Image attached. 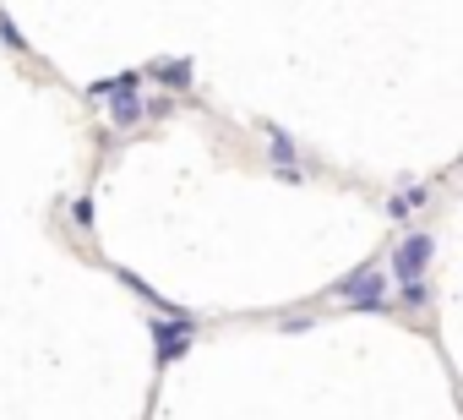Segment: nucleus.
Wrapping results in <instances>:
<instances>
[{
  "label": "nucleus",
  "instance_id": "obj_6",
  "mask_svg": "<svg viewBox=\"0 0 463 420\" xmlns=\"http://www.w3.org/2000/svg\"><path fill=\"white\" fill-rule=\"evenodd\" d=\"M142 120H147V104H142L137 93H115V99H109V126L131 131V126H142Z\"/></svg>",
  "mask_w": 463,
  "mask_h": 420
},
{
  "label": "nucleus",
  "instance_id": "obj_1",
  "mask_svg": "<svg viewBox=\"0 0 463 420\" xmlns=\"http://www.w3.org/2000/svg\"><path fill=\"white\" fill-rule=\"evenodd\" d=\"M333 295H344V306H354V311H387V273L365 262L349 279H338Z\"/></svg>",
  "mask_w": 463,
  "mask_h": 420
},
{
  "label": "nucleus",
  "instance_id": "obj_2",
  "mask_svg": "<svg viewBox=\"0 0 463 420\" xmlns=\"http://www.w3.org/2000/svg\"><path fill=\"white\" fill-rule=\"evenodd\" d=\"M191 339H196V317H153V366L158 371H169L185 349H191Z\"/></svg>",
  "mask_w": 463,
  "mask_h": 420
},
{
  "label": "nucleus",
  "instance_id": "obj_4",
  "mask_svg": "<svg viewBox=\"0 0 463 420\" xmlns=\"http://www.w3.org/2000/svg\"><path fill=\"white\" fill-rule=\"evenodd\" d=\"M262 137H268V148H273V169H279L284 180H300V153H295L289 131H284V126H273V120H262Z\"/></svg>",
  "mask_w": 463,
  "mask_h": 420
},
{
  "label": "nucleus",
  "instance_id": "obj_11",
  "mask_svg": "<svg viewBox=\"0 0 463 420\" xmlns=\"http://www.w3.org/2000/svg\"><path fill=\"white\" fill-rule=\"evenodd\" d=\"M93 219H99V214H93V196H77V202H71V224H77V230H93Z\"/></svg>",
  "mask_w": 463,
  "mask_h": 420
},
{
  "label": "nucleus",
  "instance_id": "obj_9",
  "mask_svg": "<svg viewBox=\"0 0 463 420\" xmlns=\"http://www.w3.org/2000/svg\"><path fill=\"white\" fill-rule=\"evenodd\" d=\"M0 44H6V50H17V55H28V39H23V28H17L6 12H0Z\"/></svg>",
  "mask_w": 463,
  "mask_h": 420
},
{
  "label": "nucleus",
  "instance_id": "obj_5",
  "mask_svg": "<svg viewBox=\"0 0 463 420\" xmlns=\"http://www.w3.org/2000/svg\"><path fill=\"white\" fill-rule=\"evenodd\" d=\"M142 77L164 82L169 93H185V88H191V77H196V66H191V61H153V66H147Z\"/></svg>",
  "mask_w": 463,
  "mask_h": 420
},
{
  "label": "nucleus",
  "instance_id": "obj_10",
  "mask_svg": "<svg viewBox=\"0 0 463 420\" xmlns=\"http://www.w3.org/2000/svg\"><path fill=\"white\" fill-rule=\"evenodd\" d=\"M425 295H430L425 279H398V301H403V306H425Z\"/></svg>",
  "mask_w": 463,
  "mask_h": 420
},
{
  "label": "nucleus",
  "instance_id": "obj_3",
  "mask_svg": "<svg viewBox=\"0 0 463 420\" xmlns=\"http://www.w3.org/2000/svg\"><path fill=\"white\" fill-rule=\"evenodd\" d=\"M430 252H436V241H430V235H409V241L392 252V279H425Z\"/></svg>",
  "mask_w": 463,
  "mask_h": 420
},
{
  "label": "nucleus",
  "instance_id": "obj_8",
  "mask_svg": "<svg viewBox=\"0 0 463 420\" xmlns=\"http://www.w3.org/2000/svg\"><path fill=\"white\" fill-rule=\"evenodd\" d=\"M425 196H430L425 186H409V191H398V196L387 202V214H392V219H409V214H414V207H420Z\"/></svg>",
  "mask_w": 463,
  "mask_h": 420
},
{
  "label": "nucleus",
  "instance_id": "obj_7",
  "mask_svg": "<svg viewBox=\"0 0 463 420\" xmlns=\"http://www.w3.org/2000/svg\"><path fill=\"white\" fill-rule=\"evenodd\" d=\"M137 88H142V72H120V77L88 82V99H115V93H137Z\"/></svg>",
  "mask_w": 463,
  "mask_h": 420
}]
</instances>
